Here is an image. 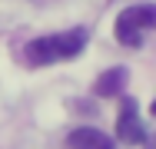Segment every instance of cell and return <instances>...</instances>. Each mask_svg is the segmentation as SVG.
Wrapping results in <instances>:
<instances>
[{
  "instance_id": "1",
  "label": "cell",
  "mask_w": 156,
  "mask_h": 149,
  "mask_svg": "<svg viewBox=\"0 0 156 149\" xmlns=\"http://www.w3.org/2000/svg\"><path fill=\"white\" fill-rule=\"evenodd\" d=\"M87 47V30L76 27V30H63V33H50V36H37L27 43V60L33 66H50L57 60H70L76 53H83Z\"/></svg>"
},
{
  "instance_id": "2",
  "label": "cell",
  "mask_w": 156,
  "mask_h": 149,
  "mask_svg": "<svg viewBox=\"0 0 156 149\" xmlns=\"http://www.w3.org/2000/svg\"><path fill=\"white\" fill-rule=\"evenodd\" d=\"M156 30V3H136V7H126L123 13L116 17V43H123L129 50H136L143 43V33Z\"/></svg>"
},
{
  "instance_id": "3",
  "label": "cell",
  "mask_w": 156,
  "mask_h": 149,
  "mask_svg": "<svg viewBox=\"0 0 156 149\" xmlns=\"http://www.w3.org/2000/svg\"><path fill=\"white\" fill-rule=\"evenodd\" d=\"M116 136L123 139L126 146L146 143V129L140 123V109H136L133 96H123V106H120V116H116Z\"/></svg>"
},
{
  "instance_id": "4",
  "label": "cell",
  "mask_w": 156,
  "mask_h": 149,
  "mask_svg": "<svg viewBox=\"0 0 156 149\" xmlns=\"http://www.w3.org/2000/svg\"><path fill=\"white\" fill-rule=\"evenodd\" d=\"M66 146H70V149H116V146H113V139H110L106 133L93 129V126H80V129H73V133L66 136Z\"/></svg>"
},
{
  "instance_id": "5",
  "label": "cell",
  "mask_w": 156,
  "mask_h": 149,
  "mask_svg": "<svg viewBox=\"0 0 156 149\" xmlns=\"http://www.w3.org/2000/svg\"><path fill=\"white\" fill-rule=\"evenodd\" d=\"M126 80H129L126 66H113V70H106L103 76H96L93 93H100V96H120L123 86H126Z\"/></svg>"
},
{
  "instance_id": "6",
  "label": "cell",
  "mask_w": 156,
  "mask_h": 149,
  "mask_svg": "<svg viewBox=\"0 0 156 149\" xmlns=\"http://www.w3.org/2000/svg\"><path fill=\"white\" fill-rule=\"evenodd\" d=\"M143 149H156V136H146V146Z\"/></svg>"
},
{
  "instance_id": "7",
  "label": "cell",
  "mask_w": 156,
  "mask_h": 149,
  "mask_svg": "<svg viewBox=\"0 0 156 149\" xmlns=\"http://www.w3.org/2000/svg\"><path fill=\"white\" fill-rule=\"evenodd\" d=\"M153 113H156V103H153Z\"/></svg>"
}]
</instances>
